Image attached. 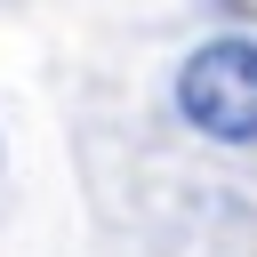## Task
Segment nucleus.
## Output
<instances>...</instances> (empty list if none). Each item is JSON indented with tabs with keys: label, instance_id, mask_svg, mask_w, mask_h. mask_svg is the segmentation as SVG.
Listing matches in <instances>:
<instances>
[{
	"label": "nucleus",
	"instance_id": "nucleus-1",
	"mask_svg": "<svg viewBox=\"0 0 257 257\" xmlns=\"http://www.w3.org/2000/svg\"><path fill=\"white\" fill-rule=\"evenodd\" d=\"M177 112L217 145H257V40H201L177 64Z\"/></svg>",
	"mask_w": 257,
	"mask_h": 257
}]
</instances>
